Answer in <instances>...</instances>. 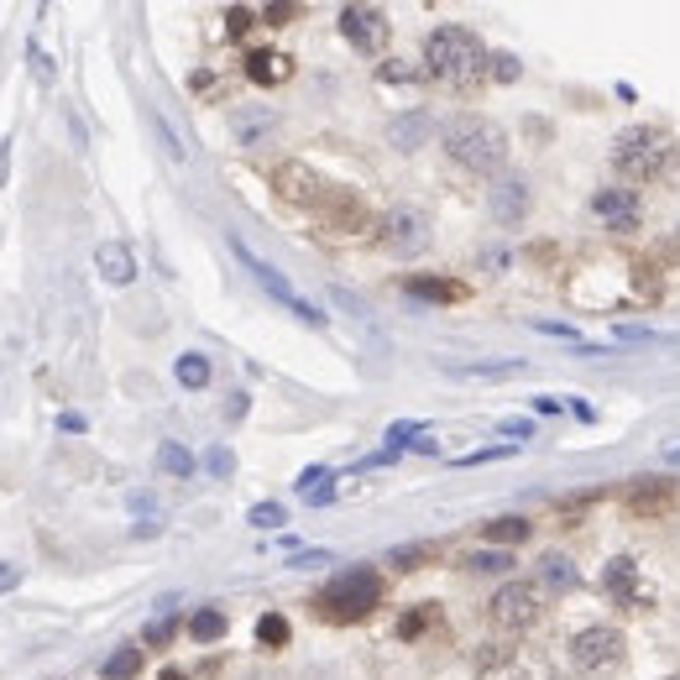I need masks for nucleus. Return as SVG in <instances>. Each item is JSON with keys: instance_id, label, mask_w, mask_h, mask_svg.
I'll use <instances>...</instances> for the list:
<instances>
[{"instance_id": "nucleus-1", "label": "nucleus", "mask_w": 680, "mask_h": 680, "mask_svg": "<svg viewBox=\"0 0 680 680\" xmlns=\"http://www.w3.org/2000/svg\"><path fill=\"white\" fill-rule=\"evenodd\" d=\"M487 63H492V53L471 26H435L424 38V74H435L440 84L471 89V84L487 79Z\"/></svg>"}, {"instance_id": "nucleus-2", "label": "nucleus", "mask_w": 680, "mask_h": 680, "mask_svg": "<svg viewBox=\"0 0 680 680\" xmlns=\"http://www.w3.org/2000/svg\"><path fill=\"white\" fill-rule=\"evenodd\" d=\"M440 147L445 158L460 162L466 173H502V162H508V131H502L498 120L477 116V110H460L440 126Z\"/></svg>"}, {"instance_id": "nucleus-3", "label": "nucleus", "mask_w": 680, "mask_h": 680, "mask_svg": "<svg viewBox=\"0 0 680 680\" xmlns=\"http://www.w3.org/2000/svg\"><path fill=\"white\" fill-rule=\"evenodd\" d=\"M680 147L665 126H623L613 137V173L628 183H655L676 168Z\"/></svg>"}, {"instance_id": "nucleus-4", "label": "nucleus", "mask_w": 680, "mask_h": 680, "mask_svg": "<svg viewBox=\"0 0 680 680\" xmlns=\"http://www.w3.org/2000/svg\"><path fill=\"white\" fill-rule=\"evenodd\" d=\"M378 602H382V576L372 565H351V571H340V576H330L320 586L315 613H325L330 623H357V618H366Z\"/></svg>"}, {"instance_id": "nucleus-5", "label": "nucleus", "mask_w": 680, "mask_h": 680, "mask_svg": "<svg viewBox=\"0 0 680 680\" xmlns=\"http://www.w3.org/2000/svg\"><path fill=\"white\" fill-rule=\"evenodd\" d=\"M571 665L586 670V676H613L628 665V639H623L618 628H607V623H592V628H576L571 634Z\"/></svg>"}, {"instance_id": "nucleus-6", "label": "nucleus", "mask_w": 680, "mask_h": 680, "mask_svg": "<svg viewBox=\"0 0 680 680\" xmlns=\"http://www.w3.org/2000/svg\"><path fill=\"white\" fill-rule=\"evenodd\" d=\"M492 607V623H498L502 634H529V628H540L544 623V592L540 586H529V581H508L498 586V597L487 602Z\"/></svg>"}, {"instance_id": "nucleus-7", "label": "nucleus", "mask_w": 680, "mask_h": 680, "mask_svg": "<svg viewBox=\"0 0 680 680\" xmlns=\"http://www.w3.org/2000/svg\"><path fill=\"white\" fill-rule=\"evenodd\" d=\"M382 252L387 257H419V252H429V215H424L419 204H393L387 215H382Z\"/></svg>"}, {"instance_id": "nucleus-8", "label": "nucleus", "mask_w": 680, "mask_h": 680, "mask_svg": "<svg viewBox=\"0 0 680 680\" xmlns=\"http://www.w3.org/2000/svg\"><path fill=\"white\" fill-rule=\"evenodd\" d=\"M231 252H236V257L246 262V273H252V278H257L262 288L273 294V299H278V304H288V309H294V315H299L304 325H315V330H320V325H325V315H320V309H315V304H309V299H299V294H294V283L283 278V273H278V267H273V262L252 257V246H246V241H236V236H231Z\"/></svg>"}, {"instance_id": "nucleus-9", "label": "nucleus", "mask_w": 680, "mask_h": 680, "mask_svg": "<svg viewBox=\"0 0 680 680\" xmlns=\"http://www.w3.org/2000/svg\"><path fill=\"white\" fill-rule=\"evenodd\" d=\"M340 38L361 47V53H382L387 38H393V21H387L382 6H346L340 11Z\"/></svg>"}, {"instance_id": "nucleus-10", "label": "nucleus", "mask_w": 680, "mask_h": 680, "mask_svg": "<svg viewBox=\"0 0 680 680\" xmlns=\"http://www.w3.org/2000/svg\"><path fill=\"white\" fill-rule=\"evenodd\" d=\"M273 189H278L288 204H304V210H320L325 200H330V189L336 183H325L309 162H278L273 168Z\"/></svg>"}, {"instance_id": "nucleus-11", "label": "nucleus", "mask_w": 680, "mask_h": 680, "mask_svg": "<svg viewBox=\"0 0 680 680\" xmlns=\"http://www.w3.org/2000/svg\"><path fill=\"white\" fill-rule=\"evenodd\" d=\"M529 204H534V194H529V179H519V173H498L487 189V210L498 225H519L529 215Z\"/></svg>"}, {"instance_id": "nucleus-12", "label": "nucleus", "mask_w": 680, "mask_h": 680, "mask_svg": "<svg viewBox=\"0 0 680 680\" xmlns=\"http://www.w3.org/2000/svg\"><path fill=\"white\" fill-rule=\"evenodd\" d=\"M592 210H597V221L607 225V231H639V194L634 189H597V200H592Z\"/></svg>"}, {"instance_id": "nucleus-13", "label": "nucleus", "mask_w": 680, "mask_h": 680, "mask_svg": "<svg viewBox=\"0 0 680 680\" xmlns=\"http://www.w3.org/2000/svg\"><path fill=\"white\" fill-rule=\"evenodd\" d=\"M676 502V481L670 477H639L628 487V513L634 519H655V513H670Z\"/></svg>"}, {"instance_id": "nucleus-14", "label": "nucleus", "mask_w": 680, "mask_h": 680, "mask_svg": "<svg viewBox=\"0 0 680 680\" xmlns=\"http://www.w3.org/2000/svg\"><path fill=\"white\" fill-rule=\"evenodd\" d=\"M320 221L340 236H351V231H366V204L351 194V189H330V200L320 204Z\"/></svg>"}, {"instance_id": "nucleus-15", "label": "nucleus", "mask_w": 680, "mask_h": 680, "mask_svg": "<svg viewBox=\"0 0 680 680\" xmlns=\"http://www.w3.org/2000/svg\"><path fill=\"white\" fill-rule=\"evenodd\" d=\"M95 273H100L110 288H126V283L137 278V257H131V246H126V241H100V246H95Z\"/></svg>"}, {"instance_id": "nucleus-16", "label": "nucleus", "mask_w": 680, "mask_h": 680, "mask_svg": "<svg viewBox=\"0 0 680 680\" xmlns=\"http://www.w3.org/2000/svg\"><path fill=\"white\" fill-rule=\"evenodd\" d=\"M429 137H435V116H429V110H408V116L387 120V141H393L399 152H419Z\"/></svg>"}, {"instance_id": "nucleus-17", "label": "nucleus", "mask_w": 680, "mask_h": 680, "mask_svg": "<svg viewBox=\"0 0 680 680\" xmlns=\"http://www.w3.org/2000/svg\"><path fill=\"white\" fill-rule=\"evenodd\" d=\"M278 126V110H267V105H236L231 110V131H236L241 147H262V137Z\"/></svg>"}, {"instance_id": "nucleus-18", "label": "nucleus", "mask_w": 680, "mask_h": 680, "mask_svg": "<svg viewBox=\"0 0 680 680\" xmlns=\"http://www.w3.org/2000/svg\"><path fill=\"white\" fill-rule=\"evenodd\" d=\"M246 79L262 84V89H273V84L294 79V59H288V53H267V47H257V53H246Z\"/></svg>"}, {"instance_id": "nucleus-19", "label": "nucleus", "mask_w": 680, "mask_h": 680, "mask_svg": "<svg viewBox=\"0 0 680 680\" xmlns=\"http://www.w3.org/2000/svg\"><path fill=\"white\" fill-rule=\"evenodd\" d=\"M581 586V571L571 555H561V550H550L540 561V592H555V597H565V592H576Z\"/></svg>"}, {"instance_id": "nucleus-20", "label": "nucleus", "mask_w": 680, "mask_h": 680, "mask_svg": "<svg viewBox=\"0 0 680 680\" xmlns=\"http://www.w3.org/2000/svg\"><path fill=\"white\" fill-rule=\"evenodd\" d=\"M231 618H225V607H194V618H189V639L194 644H221Z\"/></svg>"}, {"instance_id": "nucleus-21", "label": "nucleus", "mask_w": 680, "mask_h": 680, "mask_svg": "<svg viewBox=\"0 0 680 680\" xmlns=\"http://www.w3.org/2000/svg\"><path fill=\"white\" fill-rule=\"evenodd\" d=\"M529 529H534V523H529V519H513V513H508V519H492V523H481V540L492 544V550H508V544L529 540Z\"/></svg>"}, {"instance_id": "nucleus-22", "label": "nucleus", "mask_w": 680, "mask_h": 680, "mask_svg": "<svg viewBox=\"0 0 680 680\" xmlns=\"http://www.w3.org/2000/svg\"><path fill=\"white\" fill-rule=\"evenodd\" d=\"M602 581H607V592L618 602H639V565L634 561H613Z\"/></svg>"}, {"instance_id": "nucleus-23", "label": "nucleus", "mask_w": 680, "mask_h": 680, "mask_svg": "<svg viewBox=\"0 0 680 680\" xmlns=\"http://www.w3.org/2000/svg\"><path fill=\"white\" fill-rule=\"evenodd\" d=\"M450 378H519L523 361H460V366H445Z\"/></svg>"}, {"instance_id": "nucleus-24", "label": "nucleus", "mask_w": 680, "mask_h": 680, "mask_svg": "<svg viewBox=\"0 0 680 680\" xmlns=\"http://www.w3.org/2000/svg\"><path fill=\"white\" fill-rule=\"evenodd\" d=\"M408 294H414V299L450 304V299H460L466 288H460V283H450V278H408Z\"/></svg>"}, {"instance_id": "nucleus-25", "label": "nucleus", "mask_w": 680, "mask_h": 680, "mask_svg": "<svg viewBox=\"0 0 680 680\" xmlns=\"http://www.w3.org/2000/svg\"><path fill=\"white\" fill-rule=\"evenodd\" d=\"M288 639H294L288 618H283V613H262L257 618V644L262 649H288Z\"/></svg>"}, {"instance_id": "nucleus-26", "label": "nucleus", "mask_w": 680, "mask_h": 680, "mask_svg": "<svg viewBox=\"0 0 680 680\" xmlns=\"http://www.w3.org/2000/svg\"><path fill=\"white\" fill-rule=\"evenodd\" d=\"M158 466L168 471V477H194V456H189L179 440H162L158 445Z\"/></svg>"}, {"instance_id": "nucleus-27", "label": "nucleus", "mask_w": 680, "mask_h": 680, "mask_svg": "<svg viewBox=\"0 0 680 680\" xmlns=\"http://www.w3.org/2000/svg\"><path fill=\"white\" fill-rule=\"evenodd\" d=\"M141 670V649L137 644H120L116 655L105 660V680H131Z\"/></svg>"}, {"instance_id": "nucleus-28", "label": "nucleus", "mask_w": 680, "mask_h": 680, "mask_svg": "<svg viewBox=\"0 0 680 680\" xmlns=\"http://www.w3.org/2000/svg\"><path fill=\"white\" fill-rule=\"evenodd\" d=\"M173 372H179L183 387H210V357H200V351H183Z\"/></svg>"}, {"instance_id": "nucleus-29", "label": "nucleus", "mask_w": 680, "mask_h": 680, "mask_svg": "<svg viewBox=\"0 0 680 680\" xmlns=\"http://www.w3.org/2000/svg\"><path fill=\"white\" fill-rule=\"evenodd\" d=\"M466 571H487V576H502V571H513V555H508V550H471V555H466Z\"/></svg>"}, {"instance_id": "nucleus-30", "label": "nucleus", "mask_w": 680, "mask_h": 680, "mask_svg": "<svg viewBox=\"0 0 680 680\" xmlns=\"http://www.w3.org/2000/svg\"><path fill=\"white\" fill-rule=\"evenodd\" d=\"M246 523H252V529H283V523H288V508H283V502H257V508L246 513Z\"/></svg>"}, {"instance_id": "nucleus-31", "label": "nucleus", "mask_w": 680, "mask_h": 680, "mask_svg": "<svg viewBox=\"0 0 680 680\" xmlns=\"http://www.w3.org/2000/svg\"><path fill=\"white\" fill-rule=\"evenodd\" d=\"M487 74H492L498 84H513V79H519V59H513V53H492Z\"/></svg>"}, {"instance_id": "nucleus-32", "label": "nucleus", "mask_w": 680, "mask_h": 680, "mask_svg": "<svg viewBox=\"0 0 680 680\" xmlns=\"http://www.w3.org/2000/svg\"><path fill=\"white\" fill-rule=\"evenodd\" d=\"M378 79L382 84H414V79H419V68H408V63H382Z\"/></svg>"}, {"instance_id": "nucleus-33", "label": "nucleus", "mask_w": 680, "mask_h": 680, "mask_svg": "<svg viewBox=\"0 0 680 680\" xmlns=\"http://www.w3.org/2000/svg\"><path fill=\"white\" fill-rule=\"evenodd\" d=\"M424 555H429L424 544H408V550H393V555H387V565H399V571H419Z\"/></svg>"}, {"instance_id": "nucleus-34", "label": "nucleus", "mask_w": 680, "mask_h": 680, "mask_svg": "<svg viewBox=\"0 0 680 680\" xmlns=\"http://www.w3.org/2000/svg\"><path fill=\"white\" fill-rule=\"evenodd\" d=\"M225 32H231V38H246V32H252V11H246V6H231V11H225Z\"/></svg>"}, {"instance_id": "nucleus-35", "label": "nucleus", "mask_w": 680, "mask_h": 680, "mask_svg": "<svg viewBox=\"0 0 680 680\" xmlns=\"http://www.w3.org/2000/svg\"><path fill=\"white\" fill-rule=\"evenodd\" d=\"M502 456H513V445H492V450H471V456H460L456 466H481V460H502Z\"/></svg>"}, {"instance_id": "nucleus-36", "label": "nucleus", "mask_w": 680, "mask_h": 680, "mask_svg": "<svg viewBox=\"0 0 680 680\" xmlns=\"http://www.w3.org/2000/svg\"><path fill=\"white\" fill-rule=\"evenodd\" d=\"M288 565H294V571H304V565H330V550H299Z\"/></svg>"}, {"instance_id": "nucleus-37", "label": "nucleus", "mask_w": 680, "mask_h": 680, "mask_svg": "<svg viewBox=\"0 0 680 680\" xmlns=\"http://www.w3.org/2000/svg\"><path fill=\"white\" fill-rule=\"evenodd\" d=\"M168 639H173V618H158L147 628V644H168Z\"/></svg>"}, {"instance_id": "nucleus-38", "label": "nucleus", "mask_w": 680, "mask_h": 680, "mask_svg": "<svg viewBox=\"0 0 680 680\" xmlns=\"http://www.w3.org/2000/svg\"><path fill=\"white\" fill-rule=\"evenodd\" d=\"M231 466H236L231 450H210V471H215V477H231Z\"/></svg>"}, {"instance_id": "nucleus-39", "label": "nucleus", "mask_w": 680, "mask_h": 680, "mask_svg": "<svg viewBox=\"0 0 680 680\" xmlns=\"http://www.w3.org/2000/svg\"><path fill=\"white\" fill-rule=\"evenodd\" d=\"M21 586V571L11 561H0V592H17Z\"/></svg>"}, {"instance_id": "nucleus-40", "label": "nucleus", "mask_w": 680, "mask_h": 680, "mask_svg": "<svg viewBox=\"0 0 680 680\" xmlns=\"http://www.w3.org/2000/svg\"><path fill=\"white\" fill-rule=\"evenodd\" d=\"M502 435H534V419H502Z\"/></svg>"}, {"instance_id": "nucleus-41", "label": "nucleus", "mask_w": 680, "mask_h": 680, "mask_svg": "<svg viewBox=\"0 0 680 680\" xmlns=\"http://www.w3.org/2000/svg\"><path fill=\"white\" fill-rule=\"evenodd\" d=\"M262 17H267V26H283V21L294 17V6H267V11H262Z\"/></svg>"}, {"instance_id": "nucleus-42", "label": "nucleus", "mask_w": 680, "mask_h": 680, "mask_svg": "<svg viewBox=\"0 0 680 680\" xmlns=\"http://www.w3.org/2000/svg\"><path fill=\"white\" fill-rule=\"evenodd\" d=\"M241 414H246V393H231V403H225V419L236 424Z\"/></svg>"}, {"instance_id": "nucleus-43", "label": "nucleus", "mask_w": 680, "mask_h": 680, "mask_svg": "<svg viewBox=\"0 0 680 680\" xmlns=\"http://www.w3.org/2000/svg\"><path fill=\"white\" fill-rule=\"evenodd\" d=\"M59 429H68V435H84V419H79V414H59Z\"/></svg>"}, {"instance_id": "nucleus-44", "label": "nucleus", "mask_w": 680, "mask_h": 680, "mask_svg": "<svg viewBox=\"0 0 680 680\" xmlns=\"http://www.w3.org/2000/svg\"><path fill=\"white\" fill-rule=\"evenodd\" d=\"M6 168H11V141H0V183H6Z\"/></svg>"}, {"instance_id": "nucleus-45", "label": "nucleus", "mask_w": 680, "mask_h": 680, "mask_svg": "<svg viewBox=\"0 0 680 680\" xmlns=\"http://www.w3.org/2000/svg\"><path fill=\"white\" fill-rule=\"evenodd\" d=\"M162 680H189V676L183 670H162Z\"/></svg>"}, {"instance_id": "nucleus-46", "label": "nucleus", "mask_w": 680, "mask_h": 680, "mask_svg": "<svg viewBox=\"0 0 680 680\" xmlns=\"http://www.w3.org/2000/svg\"><path fill=\"white\" fill-rule=\"evenodd\" d=\"M252 680H262V676H252ZM267 680H273V676H267Z\"/></svg>"}]
</instances>
